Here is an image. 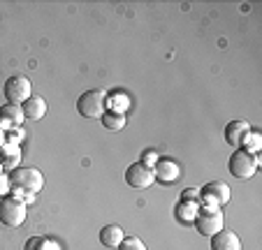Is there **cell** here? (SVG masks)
<instances>
[{"label": "cell", "instance_id": "cell-1", "mask_svg": "<svg viewBox=\"0 0 262 250\" xmlns=\"http://www.w3.org/2000/svg\"><path fill=\"white\" fill-rule=\"evenodd\" d=\"M42 186H45V176L35 167H19L10 176V190L16 192V195L33 197L42 190Z\"/></svg>", "mask_w": 262, "mask_h": 250}, {"label": "cell", "instance_id": "cell-2", "mask_svg": "<svg viewBox=\"0 0 262 250\" xmlns=\"http://www.w3.org/2000/svg\"><path fill=\"white\" fill-rule=\"evenodd\" d=\"M104 107H107V98L102 90H86L77 100V111L84 118H102Z\"/></svg>", "mask_w": 262, "mask_h": 250}, {"label": "cell", "instance_id": "cell-3", "mask_svg": "<svg viewBox=\"0 0 262 250\" xmlns=\"http://www.w3.org/2000/svg\"><path fill=\"white\" fill-rule=\"evenodd\" d=\"M26 220V204L16 197H5L0 199V222L5 227H21Z\"/></svg>", "mask_w": 262, "mask_h": 250}, {"label": "cell", "instance_id": "cell-4", "mask_svg": "<svg viewBox=\"0 0 262 250\" xmlns=\"http://www.w3.org/2000/svg\"><path fill=\"white\" fill-rule=\"evenodd\" d=\"M257 157L251 155V153L242 151V148H237V151L230 155V162H228V169L230 174H232L234 178H251L253 174L257 172Z\"/></svg>", "mask_w": 262, "mask_h": 250}, {"label": "cell", "instance_id": "cell-5", "mask_svg": "<svg viewBox=\"0 0 262 250\" xmlns=\"http://www.w3.org/2000/svg\"><path fill=\"white\" fill-rule=\"evenodd\" d=\"M193 222L195 230L202 236H213L216 232L223 230V211L221 209H211V206H202Z\"/></svg>", "mask_w": 262, "mask_h": 250}, {"label": "cell", "instance_id": "cell-6", "mask_svg": "<svg viewBox=\"0 0 262 250\" xmlns=\"http://www.w3.org/2000/svg\"><path fill=\"white\" fill-rule=\"evenodd\" d=\"M30 88H33V86H30L28 79L21 77V74H16V77H10L5 81V88H3V93H5L7 104L21 107L26 100H30Z\"/></svg>", "mask_w": 262, "mask_h": 250}, {"label": "cell", "instance_id": "cell-7", "mask_svg": "<svg viewBox=\"0 0 262 250\" xmlns=\"http://www.w3.org/2000/svg\"><path fill=\"white\" fill-rule=\"evenodd\" d=\"M200 197H202L204 206H211V209H221L223 204L230 201V186L223 181H211L200 190Z\"/></svg>", "mask_w": 262, "mask_h": 250}, {"label": "cell", "instance_id": "cell-8", "mask_svg": "<svg viewBox=\"0 0 262 250\" xmlns=\"http://www.w3.org/2000/svg\"><path fill=\"white\" fill-rule=\"evenodd\" d=\"M154 181H156L154 169L146 167V165H142V162H133V165L125 169V183H128L130 188L144 190V188H148Z\"/></svg>", "mask_w": 262, "mask_h": 250}, {"label": "cell", "instance_id": "cell-9", "mask_svg": "<svg viewBox=\"0 0 262 250\" xmlns=\"http://www.w3.org/2000/svg\"><path fill=\"white\" fill-rule=\"evenodd\" d=\"M154 176H156V181H160V183H165V186H169V183H174V181H179V178H181V169H179V165H177L174 160L165 157V160H158V162H156Z\"/></svg>", "mask_w": 262, "mask_h": 250}, {"label": "cell", "instance_id": "cell-10", "mask_svg": "<svg viewBox=\"0 0 262 250\" xmlns=\"http://www.w3.org/2000/svg\"><path fill=\"white\" fill-rule=\"evenodd\" d=\"M211 250H242V241H239L237 232L221 230L211 236Z\"/></svg>", "mask_w": 262, "mask_h": 250}, {"label": "cell", "instance_id": "cell-11", "mask_svg": "<svg viewBox=\"0 0 262 250\" xmlns=\"http://www.w3.org/2000/svg\"><path fill=\"white\" fill-rule=\"evenodd\" d=\"M248 130H251L248 121H230L228 125H225V142H228L230 146L239 148V146H242L244 134H246Z\"/></svg>", "mask_w": 262, "mask_h": 250}, {"label": "cell", "instance_id": "cell-12", "mask_svg": "<svg viewBox=\"0 0 262 250\" xmlns=\"http://www.w3.org/2000/svg\"><path fill=\"white\" fill-rule=\"evenodd\" d=\"M21 113H24V118H28V121H40V118H45V113H47L45 98L26 100V102L21 104Z\"/></svg>", "mask_w": 262, "mask_h": 250}, {"label": "cell", "instance_id": "cell-13", "mask_svg": "<svg viewBox=\"0 0 262 250\" xmlns=\"http://www.w3.org/2000/svg\"><path fill=\"white\" fill-rule=\"evenodd\" d=\"M123 236L125 234L119 225H104L102 230H100V243H102L104 248H119Z\"/></svg>", "mask_w": 262, "mask_h": 250}, {"label": "cell", "instance_id": "cell-14", "mask_svg": "<svg viewBox=\"0 0 262 250\" xmlns=\"http://www.w3.org/2000/svg\"><path fill=\"white\" fill-rule=\"evenodd\" d=\"M21 123H24L21 107H14V104L0 107V125H5V128H19Z\"/></svg>", "mask_w": 262, "mask_h": 250}, {"label": "cell", "instance_id": "cell-15", "mask_svg": "<svg viewBox=\"0 0 262 250\" xmlns=\"http://www.w3.org/2000/svg\"><path fill=\"white\" fill-rule=\"evenodd\" d=\"M198 211H200V206L195 204L193 199H183L181 204L177 206V216H179V220L181 222H193L195 220V216H198Z\"/></svg>", "mask_w": 262, "mask_h": 250}, {"label": "cell", "instance_id": "cell-16", "mask_svg": "<svg viewBox=\"0 0 262 250\" xmlns=\"http://www.w3.org/2000/svg\"><path fill=\"white\" fill-rule=\"evenodd\" d=\"M102 125L107 130L119 132V130L125 128V116H123V113H116V111H104L102 113Z\"/></svg>", "mask_w": 262, "mask_h": 250}, {"label": "cell", "instance_id": "cell-17", "mask_svg": "<svg viewBox=\"0 0 262 250\" xmlns=\"http://www.w3.org/2000/svg\"><path fill=\"white\" fill-rule=\"evenodd\" d=\"M260 146H262V139H260V134L257 132H253V130H248L246 134H244V139H242V151H246V153H251V155H255L257 151H260Z\"/></svg>", "mask_w": 262, "mask_h": 250}, {"label": "cell", "instance_id": "cell-18", "mask_svg": "<svg viewBox=\"0 0 262 250\" xmlns=\"http://www.w3.org/2000/svg\"><path fill=\"white\" fill-rule=\"evenodd\" d=\"M26 250H60L58 243H54L51 239H40V236H35V239L28 241Z\"/></svg>", "mask_w": 262, "mask_h": 250}, {"label": "cell", "instance_id": "cell-19", "mask_svg": "<svg viewBox=\"0 0 262 250\" xmlns=\"http://www.w3.org/2000/svg\"><path fill=\"white\" fill-rule=\"evenodd\" d=\"M116 250H146V245L139 236H123V241L119 243Z\"/></svg>", "mask_w": 262, "mask_h": 250}, {"label": "cell", "instance_id": "cell-20", "mask_svg": "<svg viewBox=\"0 0 262 250\" xmlns=\"http://www.w3.org/2000/svg\"><path fill=\"white\" fill-rule=\"evenodd\" d=\"M3 151H5V160H0V162H3V167L16 165V155H19V148H16V146H3Z\"/></svg>", "mask_w": 262, "mask_h": 250}, {"label": "cell", "instance_id": "cell-21", "mask_svg": "<svg viewBox=\"0 0 262 250\" xmlns=\"http://www.w3.org/2000/svg\"><path fill=\"white\" fill-rule=\"evenodd\" d=\"M158 153H156V151H146V153H144V155H142V165H146V167H151V169H154V165H156V162H158Z\"/></svg>", "mask_w": 262, "mask_h": 250}, {"label": "cell", "instance_id": "cell-22", "mask_svg": "<svg viewBox=\"0 0 262 250\" xmlns=\"http://www.w3.org/2000/svg\"><path fill=\"white\" fill-rule=\"evenodd\" d=\"M7 190H10V176H0V195H5Z\"/></svg>", "mask_w": 262, "mask_h": 250}, {"label": "cell", "instance_id": "cell-23", "mask_svg": "<svg viewBox=\"0 0 262 250\" xmlns=\"http://www.w3.org/2000/svg\"><path fill=\"white\" fill-rule=\"evenodd\" d=\"M0 144H3V139H0Z\"/></svg>", "mask_w": 262, "mask_h": 250}]
</instances>
